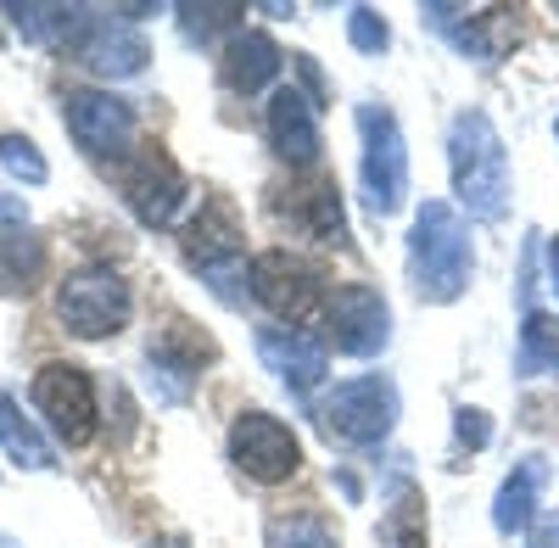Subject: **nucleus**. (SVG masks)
<instances>
[{"label":"nucleus","instance_id":"28","mask_svg":"<svg viewBox=\"0 0 559 548\" xmlns=\"http://www.w3.org/2000/svg\"><path fill=\"white\" fill-rule=\"evenodd\" d=\"M347 39H353V51L381 57L386 45H392V28H386V17H381L376 7H353V12H347Z\"/></svg>","mask_w":559,"mask_h":548},{"label":"nucleus","instance_id":"8","mask_svg":"<svg viewBox=\"0 0 559 548\" xmlns=\"http://www.w3.org/2000/svg\"><path fill=\"white\" fill-rule=\"evenodd\" d=\"M118 191H123L129 213L146 224V230H168V224L179 218V207L191 202V186H185L179 163H174L168 146H157V141L134 146V152L118 163Z\"/></svg>","mask_w":559,"mask_h":548},{"label":"nucleus","instance_id":"1","mask_svg":"<svg viewBox=\"0 0 559 548\" xmlns=\"http://www.w3.org/2000/svg\"><path fill=\"white\" fill-rule=\"evenodd\" d=\"M471 274H476L471 224L448 202H426L414 213V230H408V281H414L419 302H437V308L459 302L471 291Z\"/></svg>","mask_w":559,"mask_h":548},{"label":"nucleus","instance_id":"33","mask_svg":"<svg viewBox=\"0 0 559 548\" xmlns=\"http://www.w3.org/2000/svg\"><path fill=\"white\" fill-rule=\"evenodd\" d=\"M548 274H554V291H559V236L548 241Z\"/></svg>","mask_w":559,"mask_h":548},{"label":"nucleus","instance_id":"22","mask_svg":"<svg viewBox=\"0 0 559 548\" xmlns=\"http://www.w3.org/2000/svg\"><path fill=\"white\" fill-rule=\"evenodd\" d=\"M45 269H51V252H45V241H39L34 230H17V224H12V230L0 236V291H7V297L39 291Z\"/></svg>","mask_w":559,"mask_h":548},{"label":"nucleus","instance_id":"3","mask_svg":"<svg viewBox=\"0 0 559 548\" xmlns=\"http://www.w3.org/2000/svg\"><path fill=\"white\" fill-rule=\"evenodd\" d=\"M185 263L213 286L218 302H229V308L247 302L241 286H252V269H247V247H241V218L229 202L207 196L202 213L185 224Z\"/></svg>","mask_w":559,"mask_h":548},{"label":"nucleus","instance_id":"4","mask_svg":"<svg viewBox=\"0 0 559 548\" xmlns=\"http://www.w3.org/2000/svg\"><path fill=\"white\" fill-rule=\"evenodd\" d=\"M252 297L292 331H313L324 325V308H331V281L297 252L269 247L252 258Z\"/></svg>","mask_w":559,"mask_h":548},{"label":"nucleus","instance_id":"5","mask_svg":"<svg viewBox=\"0 0 559 548\" xmlns=\"http://www.w3.org/2000/svg\"><path fill=\"white\" fill-rule=\"evenodd\" d=\"M397 408L403 403H397V386L386 376H358V381H342L336 392H324L313 403V420L342 448H376L392 437Z\"/></svg>","mask_w":559,"mask_h":548},{"label":"nucleus","instance_id":"17","mask_svg":"<svg viewBox=\"0 0 559 548\" xmlns=\"http://www.w3.org/2000/svg\"><path fill=\"white\" fill-rule=\"evenodd\" d=\"M263 134H269V146L280 163H292V168H313L319 152H324V134H319V112L313 102L302 96V90H274L269 107H263Z\"/></svg>","mask_w":559,"mask_h":548},{"label":"nucleus","instance_id":"19","mask_svg":"<svg viewBox=\"0 0 559 548\" xmlns=\"http://www.w3.org/2000/svg\"><path fill=\"white\" fill-rule=\"evenodd\" d=\"M280 45L263 34V28H241V34H229L224 45V57H218V79L224 90H236V96H258V90L280 73Z\"/></svg>","mask_w":559,"mask_h":548},{"label":"nucleus","instance_id":"34","mask_svg":"<svg viewBox=\"0 0 559 548\" xmlns=\"http://www.w3.org/2000/svg\"><path fill=\"white\" fill-rule=\"evenodd\" d=\"M157 548H191V543H185V537H163Z\"/></svg>","mask_w":559,"mask_h":548},{"label":"nucleus","instance_id":"14","mask_svg":"<svg viewBox=\"0 0 559 548\" xmlns=\"http://www.w3.org/2000/svg\"><path fill=\"white\" fill-rule=\"evenodd\" d=\"M62 123L79 141V152L90 157H129V141H134V107L112 90H68L62 96Z\"/></svg>","mask_w":559,"mask_h":548},{"label":"nucleus","instance_id":"27","mask_svg":"<svg viewBox=\"0 0 559 548\" xmlns=\"http://www.w3.org/2000/svg\"><path fill=\"white\" fill-rule=\"evenodd\" d=\"M247 17V7H236V0H229V7H179V23H185V34L191 39H218L224 28H236Z\"/></svg>","mask_w":559,"mask_h":548},{"label":"nucleus","instance_id":"23","mask_svg":"<svg viewBox=\"0 0 559 548\" xmlns=\"http://www.w3.org/2000/svg\"><path fill=\"white\" fill-rule=\"evenodd\" d=\"M0 448H7V460L23 465V470H51V465H57L51 442H45V437L23 420V408H17L12 392H0Z\"/></svg>","mask_w":559,"mask_h":548},{"label":"nucleus","instance_id":"36","mask_svg":"<svg viewBox=\"0 0 559 548\" xmlns=\"http://www.w3.org/2000/svg\"><path fill=\"white\" fill-rule=\"evenodd\" d=\"M554 134H559V123H554Z\"/></svg>","mask_w":559,"mask_h":548},{"label":"nucleus","instance_id":"6","mask_svg":"<svg viewBox=\"0 0 559 548\" xmlns=\"http://www.w3.org/2000/svg\"><path fill=\"white\" fill-rule=\"evenodd\" d=\"M129 308L134 302H129L123 274L107 269V263H84L57 286V319H62V331H73L79 342L118 336L129 325Z\"/></svg>","mask_w":559,"mask_h":548},{"label":"nucleus","instance_id":"13","mask_svg":"<svg viewBox=\"0 0 559 548\" xmlns=\"http://www.w3.org/2000/svg\"><path fill=\"white\" fill-rule=\"evenodd\" d=\"M269 207L280 224H292V236L313 247H347V218H342V191L336 179L308 174L292 186H269Z\"/></svg>","mask_w":559,"mask_h":548},{"label":"nucleus","instance_id":"10","mask_svg":"<svg viewBox=\"0 0 559 548\" xmlns=\"http://www.w3.org/2000/svg\"><path fill=\"white\" fill-rule=\"evenodd\" d=\"M229 465L258 487H280L302 470V442L286 420L263 415V408H247L229 426Z\"/></svg>","mask_w":559,"mask_h":548},{"label":"nucleus","instance_id":"21","mask_svg":"<svg viewBox=\"0 0 559 548\" xmlns=\"http://www.w3.org/2000/svg\"><path fill=\"white\" fill-rule=\"evenodd\" d=\"M381 548H426L431 526H426V492H419L408 476H392V498H386V515L376 532Z\"/></svg>","mask_w":559,"mask_h":548},{"label":"nucleus","instance_id":"9","mask_svg":"<svg viewBox=\"0 0 559 548\" xmlns=\"http://www.w3.org/2000/svg\"><path fill=\"white\" fill-rule=\"evenodd\" d=\"M62 51L79 68L102 73V79H134L140 68L152 62L146 34H140L123 12H79L73 17V34L62 39Z\"/></svg>","mask_w":559,"mask_h":548},{"label":"nucleus","instance_id":"20","mask_svg":"<svg viewBox=\"0 0 559 548\" xmlns=\"http://www.w3.org/2000/svg\"><path fill=\"white\" fill-rule=\"evenodd\" d=\"M543 487H548V460H537V453H532V460H521L515 470L503 476V487H498V498H492V526H498L503 537L526 532L532 515H537Z\"/></svg>","mask_w":559,"mask_h":548},{"label":"nucleus","instance_id":"2","mask_svg":"<svg viewBox=\"0 0 559 548\" xmlns=\"http://www.w3.org/2000/svg\"><path fill=\"white\" fill-rule=\"evenodd\" d=\"M448 168H453V196L471 218L498 224L509 213V152H503V134L492 129V118L481 107L453 118Z\"/></svg>","mask_w":559,"mask_h":548},{"label":"nucleus","instance_id":"35","mask_svg":"<svg viewBox=\"0 0 559 548\" xmlns=\"http://www.w3.org/2000/svg\"><path fill=\"white\" fill-rule=\"evenodd\" d=\"M554 17H559V7H554Z\"/></svg>","mask_w":559,"mask_h":548},{"label":"nucleus","instance_id":"7","mask_svg":"<svg viewBox=\"0 0 559 548\" xmlns=\"http://www.w3.org/2000/svg\"><path fill=\"white\" fill-rule=\"evenodd\" d=\"M358 134H364V163H358V179H364V202L376 218H392L403 202H408V146H403V129L386 107L364 102L358 107Z\"/></svg>","mask_w":559,"mask_h":548},{"label":"nucleus","instance_id":"30","mask_svg":"<svg viewBox=\"0 0 559 548\" xmlns=\"http://www.w3.org/2000/svg\"><path fill=\"white\" fill-rule=\"evenodd\" d=\"M453 431H459V448H471V453L492 442V420L481 408H453Z\"/></svg>","mask_w":559,"mask_h":548},{"label":"nucleus","instance_id":"25","mask_svg":"<svg viewBox=\"0 0 559 548\" xmlns=\"http://www.w3.org/2000/svg\"><path fill=\"white\" fill-rule=\"evenodd\" d=\"M537 370H554L559 376V313H526L521 353H515V376H537Z\"/></svg>","mask_w":559,"mask_h":548},{"label":"nucleus","instance_id":"31","mask_svg":"<svg viewBox=\"0 0 559 548\" xmlns=\"http://www.w3.org/2000/svg\"><path fill=\"white\" fill-rule=\"evenodd\" d=\"M526 548H559V510H548L537 526H532V543Z\"/></svg>","mask_w":559,"mask_h":548},{"label":"nucleus","instance_id":"11","mask_svg":"<svg viewBox=\"0 0 559 548\" xmlns=\"http://www.w3.org/2000/svg\"><path fill=\"white\" fill-rule=\"evenodd\" d=\"M28 397L45 415V426H51L68 448H84L102 426L96 381H90V370H79V364H45V370L34 376V386H28Z\"/></svg>","mask_w":559,"mask_h":548},{"label":"nucleus","instance_id":"18","mask_svg":"<svg viewBox=\"0 0 559 548\" xmlns=\"http://www.w3.org/2000/svg\"><path fill=\"white\" fill-rule=\"evenodd\" d=\"M258 358L269 364V376H280L292 392H313L331 370V353L308 331H286V325H263L258 331Z\"/></svg>","mask_w":559,"mask_h":548},{"label":"nucleus","instance_id":"15","mask_svg":"<svg viewBox=\"0 0 559 548\" xmlns=\"http://www.w3.org/2000/svg\"><path fill=\"white\" fill-rule=\"evenodd\" d=\"M521 12L515 7H426V23L453 45V51H464L471 62H503V51L521 39Z\"/></svg>","mask_w":559,"mask_h":548},{"label":"nucleus","instance_id":"16","mask_svg":"<svg viewBox=\"0 0 559 548\" xmlns=\"http://www.w3.org/2000/svg\"><path fill=\"white\" fill-rule=\"evenodd\" d=\"M218 358V342L202 336L185 313H168L163 331L152 336V386L163 381V397L179 403L185 392H191V381L207 370V364Z\"/></svg>","mask_w":559,"mask_h":548},{"label":"nucleus","instance_id":"24","mask_svg":"<svg viewBox=\"0 0 559 548\" xmlns=\"http://www.w3.org/2000/svg\"><path fill=\"white\" fill-rule=\"evenodd\" d=\"M263 548H336V526L319 510H286L263 526Z\"/></svg>","mask_w":559,"mask_h":548},{"label":"nucleus","instance_id":"29","mask_svg":"<svg viewBox=\"0 0 559 548\" xmlns=\"http://www.w3.org/2000/svg\"><path fill=\"white\" fill-rule=\"evenodd\" d=\"M0 163H7V168L23 179V186H45V174H51L28 134H0Z\"/></svg>","mask_w":559,"mask_h":548},{"label":"nucleus","instance_id":"12","mask_svg":"<svg viewBox=\"0 0 559 548\" xmlns=\"http://www.w3.org/2000/svg\"><path fill=\"white\" fill-rule=\"evenodd\" d=\"M324 331H331V347L347 358H376L392 342V308L376 286L364 281H342L331 286V308H324Z\"/></svg>","mask_w":559,"mask_h":548},{"label":"nucleus","instance_id":"32","mask_svg":"<svg viewBox=\"0 0 559 548\" xmlns=\"http://www.w3.org/2000/svg\"><path fill=\"white\" fill-rule=\"evenodd\" d=\"M297 73H302V84H308V96H313V102H324V79H319V62H313V57H297Z\"/></svg>","mask_w":559,"mask_h":548},{"label":"nucleus","instance_id":"26","mask_svg":"<svg viewBox=\"0 0 559 548\" xmlns=\"http://www.w3.org/2000/svg\"><path fill=\"white\" fill-rule=\"evenodd\" d=\"M7 12L17 17L23 39H34V45H62L79 17V7H7Z\"/></svg>","mask_w":559,"mask_h":548}]
</instances>
